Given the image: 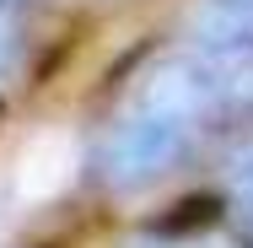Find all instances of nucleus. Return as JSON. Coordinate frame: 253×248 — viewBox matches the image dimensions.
Here are the masks:
<instances>
[{
    "label": "nucleus",
    "instance_id": "1",
    "mask_svg": "<svg viewBox=\"0 0 253 248\" xmlns=\"http://www.w3.org/2000/svg\"><path fill=\"white\" fill-rule=\"evenodd\" d=\"M194 54L215 65L253 59V0H205L194 16Z\"/></svg>",
    "mask_w": 253,
    "mask_h": 248
}]
</instances>
